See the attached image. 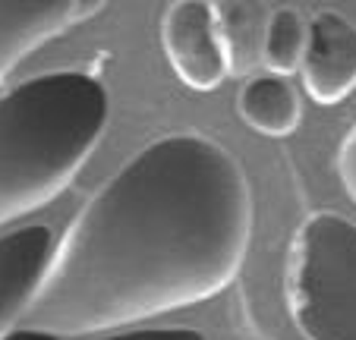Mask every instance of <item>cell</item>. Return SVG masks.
Here are the masks:
<instances>
[{
  "mask_svg": "<svg viewBox=\"0 0 356 340\" xmlns=\"http://www.w3.org/2000/svg\"><path fill=\"white\" fill-rule=\"evenodd\" d=\"M249 236L240 161L202 133L158 136L73 218L29 321L73 337L205 302L236 280Z\"/></svg>",
  "mask_w": 356,
  "mask_h": 340,
  "instance_id": "6da1fadb",
  "label": "cell"
},
{
  "mask_svg": "<svg viewBox=\"0 0 356 340\" xmlns=\"http://www.w3.org/2000/svg\"><path fill=\"white\" fill-rule=\"evenodd\" d=\"M111 98L86 70H51L0 98V224L63 193L98 148Z\"/></svg>",
  "mask_w": 356,
  "mask_h": 340,
  "instance_id": "7a4b0ae2",
  "label": "cell"
},
{
  "mask_svg": "<svg viewBox=\"0 0 356 340\" xmlns=\"http://www.w3.org/2000/svg\"><path fill=\"white\" fill-rule=\"evenodd\" d=\"M287 306L306 340H356V224L312 211L287 252Z\"/></svg>",
  "mask_w": 356,
  "mask_h": 340,
  "instance_id": "3957f363",
  "label": "cell"
},
{
  "mask_svg": "<svg viewBox=\"0 0 356 340\" xmlns=\"http://www.w3.org/2000/svg\"><path fill=\"white\" fill-rule=\"evenodd\" d=\"M161 44L177 79L193 92H211L230 76L215 3L205 0L170 3L161 19Z\"/></svg>",
  "mask_w": 356,
  "mask_h": 340,
  "instance_id": "277c9868",
  "label": "cell"
},
{
  "mask_svg": "<svg viewBox=\"0 0 356 340\" xmlns=\"http://www.w3.org/2000/svg\"><path fill=\"white\" fill-rule=\"evenodd\" d=\"M54 249L47 224H26L0 236V340L16 331L38 300Z\"/></svg>",
  "mask_w": 356,
  "mask_h": 340,
  "instance_id": "5b68a950",
  "label": "cell"
},
{
  "mask_svg": "<svg viewBox=\"0 0 356 340\" xmlns=\"http://www.w3.org/2000/svg\"><path fill=\"white\" fill-rule=\"evenodd\" d=\"M101 10V0H0V82L32 51Z\"/></svg>",
  "mask_w": 356,
  "mask_h": 340,
  "instance_id": "8992f818",
  "label": "cell"
},
{
  "mask_svg": "<svg viewBox=\"0 0 356 340\" xmlns=\"http://www.w3.org/2000/svg\"><path fill=\"white\" fill-rule=\"evenodd\" d=\"M302 86L318 104H337L356 88V26L334 10H322L306 26Z\"/></svg>",
  "mask_w": 356,
  "mask_h": 340,
  "instance_id": "52a82bcc",
  "label": "cell"
},
{
  "mask_svg": "<svg viewBox=\"0 0 356 340\" xmlns=\"http://www.w3.org/2000/svg\"><path fill=\"white\" fill-rule=\"evenodd\" d=\"M240 117L262 136L281 139L300 127V95L284 76L259 73L243 82L236 95Z\"/></svg>",
  "mask_w": 356,
  "mask_h": 340,
  "instance_id": "ba28073f",
  "label": "cell"
},
{
  "mask_svg": "<svg viewBox=\"0 0 356 340\" xmlns=\"http://www.w3.org/2000/svg\"><path fill=\"white\" fill-rule=\"evenodd\" d=\"M215 10L227 47L230 73H249L256 63H262L265 26L271 13H265L262 3H215Z\"/></svg>",
  "mask_w": 356,
  "mask_h": 340,
  "instance_id": "9c48e42d",
  "label": "cell"
},
{
  "mask_svg": "<svg viewBox=\"0 0 356 340\" xmlns=\"http://www.w3.org/2000/svg\"><path fill=\"white\" fill-rule=\"evenodd\" d=\"M306 54V22L293 7L271 10L268 26H265V44H262V63L268 73L284 76L296 73Z\"/></svg>",
  "mask_w": 356,
  "mask_h": 340,
  "instance_id": "30bf717a",
  "label": "cell"
},
{
  "mask_svg": "<svg viewBox=\"0 0 356 340\" xmlns=\"http://www.w3.org/2000/svg\"><path fill=\"white\" fill-rule=\"evenodd\" d=\"M95 340H205V334L195 327H139V331H120Z\"/></svg>",
  "mask_w": 356,
  "mask_h": 340,
  "instance_id": "8fae6325",
  "label": "cell"
},
{
  "mask_svg": "<svg viewBox=\"0 0 356 340\" xmlns=\"http://www.w3.org/2000/svg\"><path fill=\"white\" fill-rule=\"evenodd\" d=\"M337 174H341L347 195L356 202V123L350 127V133L343 136L341 152H337Z\"/></svg>",
  "mask_w": 356,
  "mask_h": 340,
  "instance_id": "7c38bea8",
  "label": "cell"
},
{
  "mask_svg": "<svg viewBox=\"0 0 356 340\" xmlns=\"http://www.w3.org/2000/svg\"><path fill=\"white\" fill-rule=\"evenodd\" d=\"M3 340H63V337H60V334H51V331H41V327L26 325V327H16V331H10Z\"/></svg>",
  "mask_w": 356,
  "mask_h": 340,
  "instance_id": "4fadbf2b",
  "label": "cell"
}]
</instances>
